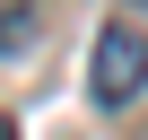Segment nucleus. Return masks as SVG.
<instances>
[{
    "instance_id": "f03ea898",
    "label": "nucleus",
    "mask_w": 148,
    "mask_h": 140,
    "mask_svg": "<svg viewBox=\"0 0 148 140\" xmlns=\"http://www.w3.org/2000/svg\"><path fill=\"white\" fill-rule=\"evenodd\" d=\"M26 44H35V9L18 0V9H0V61H9V53H26Z\"/></svg>"
},
{
    "instance_id": "7ed1b4c3",
    "label": "nucleus",
    "mask_w": 148,
    "mask_h": 140,
    "mask_svg": "<svg viewBox=\"0 0 148 140\" xmlns=\"http://www.w3.org/2000/svg\"><path fill=\"white\" fill-rule=\"evenodd\" d=\"M0 140H18V123H0Z\"/></svg>"
},
{
    "instance_id": "f257e3e1",
    "label": "nucleus",
    "mask_w": 148,
    "mask_h": 140,
    "mask_svg": "<svg viewBox=\"0 0 148 140\" xmlns=\"http://www.w3.org/2000/svg\"><path fill=\"white\" fill-rule=\"evenodd\" d=\"M148 88V35L131 26V18H113L105 35H96V61H87V96L96 105H131Z\"/></svg>"
}]
</instances>
